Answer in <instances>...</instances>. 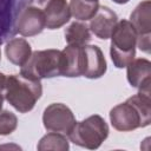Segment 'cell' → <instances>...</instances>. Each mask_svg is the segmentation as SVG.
I'll list each match as a JSON object with an SVG mask.
<instances>
[{"instance_id":"5b68a950","label":"cell","mask_w":151,"mask_h":151,"mask_svg":"<svg viewBox=\"0 0 151 151\" xmlns=\"http://www.w3.org/2000/svg\"><path fill=\"white\" fill-rule=\"evenodd\" d=\"M107 136L109 126L104 118L98 114L90 116L86 119L76 123L68 133L72 143L90 150L98 149L107 138Z\"/></svg>"},{"instance_id":"52a82bcc","label":"cell","mask_w":151,"mask_h":151,"mask_svg":"<svg viewBox=\"0 0 151 151\" xmlns=\"http://www.w3.org/2000/svg\"><path fill=\"white\" fill-rule=\"evenodd\" d=\"M42 123L48 131L68 134L77 122L70 107L61 103H53L45 109Z\"/></svg>"},{"instance_id":"ac0fdd59","label":"cell","mask_w":151,"mask_h":151,"mask_svg":"<svg viewBox=\"0 0 151 151\" xmlns=\"http://www.w3.org/2000/svg\"><path fill=\"white\" fill-rule=\"evenodd\" d=\"M68 140L64 136V133L60 132H50L45 134L38 143L37 149L39 151H46V150H57V151H66L68 150Z\"/></svg>"},{"instance_id":"6da1fadb","label":"cell","mask_w":151,"mask_h":151,"mask_svg":"<svg viewBox=\"0 0 151 151\" xmlns=\"http://www.w3.org/2000/svg\"><path fill=\"white\" fill-rule=\"evenodd\" d=\"M151 92L139 91L110 111L112 126L123 132L145 127L151 122Z\"/></svg>"},{"instance_id":"603a6c76","label":"cell","mask_w":151,"mask_h":151,"mask_svg":"<svg viewBox=\"0 0 151 151\" xmlns=\"http://www.w3.org/2000/svg\"><path fill=\"white\" fill-rule=\"evenodd\" d=\"M0 59H1V51H0Z\"/></svg>"},{"instance_id":"8fae6325","label":"cell","mask_w":151,"mask_h":151,"mask_svg":"<svg viewBox=\"0 0 151 151\" xmlns=\"http://www.w3.org/2000/svg\"><path fill=\"white\" fill-rule=\"evenodd\" d=\"M84 46L67 45L61 51V76L70 78L81 77L84 74Z\"/></svg>"},{"instance_id":"7a4b0ae2","label":"cell","mask_w":151,"mask_h":151,"mask_svg":"<svg viewBox=\"0 0 151 151\" xmlns=\"http://www.w3.org/2000/svg\"><path fill=\"white\" fill-rule=\"evenodd\" d=\"M42 94L41 81L21 73L11 74L6 79L5 99L19 112L31 111Z\"/></svg>"},{"instance_id":"9a60e30c","label":"cell","mask_w":151,"mask_h":151,"mask_svg":"<svg viewBox=\"0 0 151 151\" xmlns=\"http://www.w3.org/2000/svg\"><path fill=\"white\" fill-rule=\"evenodd\" d=\"M5 53L7 59L12 64L17 66H22L29 59L32 54V48L28 41L24 38H12L6 44Z\"/></svg>"},{"instance_id":"277c9868","label":"cell","mask_w":151,"mask_h":151,"mask_svg":"<svg viewBox=\"0 0 151 151\" xmlns=\"http://www.w3.org/2000/svg\"><path fill=\"white\" fill-rule=\"evenodd\" d=\"M20 73L38 80L61 76V51L51 48L32 52Z\"/></svg>"},{"instance_id":"44dd1931","label":"cell","mask_w":151,"mask_h":151,"mask_svg":"<svg viewBox=\"0 0 151 151\" xmlns=\"http://www.w3.org/2000/svg\"><path fill=\"white\" fill-rule=\"evenodd\" d=\"M116 4H119V5H123V4H126V2H129L130 0H113Z\"/></svg>"},{"instance_id":"30bf717a","label":"cell","mask_w":151,"mask_h":151,"mask_svg":"<svg viewBox=\"0 0 151 151\" xmlns=\"http://www.w3.org/2000/svg\"><path fill=\"white\" fill-rule=\"evenodd\" d=\"M38 4L42 6L45 24L48 29L60 28L68 22L71 11L66 0H40Z\"/></svg>"},{"instance_id":"ffe728a7","label":"cell","mask_w":151,"mask_h":151,"mask_svg":"<svg viewBox=\"0 0 151 151\" xmlns=\"http://www.w3.org/2000/svg\"><path fill=\"white\" fill-rule=\"evenodd\" d=\"M6 79H7V76L0 72V110L2 109V104H4V99H5Z\"/></svg>"},{"instance_id":"ba28073f","label":"cell","mask_w":151,"mask_h":151,"mask_svg":"<svg viewBox=\"0 0 151 151\" xmlns=\"http://www.w3.org/2000/svg\"><path fill=\"white\" fill-rule=\"evenodd\" d=\"M131 24L137 32V45L140 51L150 53V32H151V2L144 0L133 9L130 15Z\"/></svg>"},{"instance_id":"7402d4cb","label":"cell","mask_w":151,"mask_h":151,"mask_svg":"<svg viewBox=\"0 0 151 151\" xmlns=\"http://www.w3.org/2000/svg\"><path fill=\"white\" fill-rule=\"evenodd\" d=\"M31 1H32V4H33V2H37V4H38L40 0H31Z\"/></svg>"},{"instance_id":"7c38bea8","label":"cell","mask_w":151,"mask_h":151,"mask_svg":"<svg viewBox=\"0 0 151 151\" xmlns=\"http://www.w3.org/2000/svg\"><path fill=\"white\" fill-rule=\"evenodd\" d=\"M127 80L132 87L142 92H151V63L147 59H133L127 64Z\"/></svg>"},{"instance_id":"5bb4252c","label":"cell","mask_w":151,"mask_h":151,"mask_svg":"<svg viewBox=\"0 0 151 151\" xmlns=\"http://www.w3.org/2000/svg\"><path fill=\"white\" fill-rule=\"evenodd\" d=\"M84 55L85 67L83 77L88 79H98L103 77L107 70V65L101 50L96 45H85Z\"/></svg>"},{"instance_id":"e0dca14e","label":"cell","mask_w":151,"mask_h":151,"mask_svg":"<svg viewBox=\"0 0 151 151\" xmlns=\"http://www.w3.org/2000/svg\"><path fill=\"white\" fill-rule=\"evenodd\" d=\"M71 15L80 21L90 20L99 8V0H71Z\"/></svg>"},{"instance_id":"3957f363","label":"cell","mask_w":151,"mask_h":151,"mask_svg":"<svg viewBox=\"0 0 151 151\" xmlns=\"http://www.w3.org/2000/svg\"><path fill=\"white\" fill-rule=\"evenodd\" d=\"M110 54L117 68L126 67L136 57L137 32L129 20H119L111 33Z\"/></svg>"},{"instance_id":"8992f818","label":"cell","mask_w":151,"mask_h":151,"mask_svg":"<svg viewBox=\"0 0 151 151\" xmlns=\"http://www.w3.org/2000/svg\"><path fill=\"white\" fill-rule=\"evenodd\" d=\"M31 0H0V45L14 38L21 11Z\"/></svg>"},{"instance_id":"d6986e66","label":"cell","mask_w":151,"mask_h":151,"mask_svg":"<svg viewBox=\"0 0 151 151\" xmlns=\"http://www.w3.org/2000/svg\"><path fill=\"white\" fill-rule=\"evenodd\" d=\"M18 126L17 116L8 110H0V136L11 134Z\"/></svg>"},{"instance_id":"9c48e42d","label":"cell","mask_w":151,"mask_h":151,"mask_svg":"<svg viewBox=\"0 0 151 151\" xmlns=\"http://www.w3.org/2000/svg\"><path fill=\"white\" fill-rule=\"evenodd\" d=\"M45 27V15L41 8L31 4L21 11L17 25L19 34L22 37H33L41 33Z\"/></svg>"},{"instance_id":"2e32d148","label":"cell","mask_w":151,"mask_h":151,"mask_svg":"<svg viewBox=\"0 0 151 151\" xmlns=\"http://www.w3.org/2000/svg\"><path fill=\"white\" fill-rule=\"evenodd\" d=\"M65 40L67 45L74 46H85L91 40L90 28L86 24L81 21L72 22L65 29Z\"/></svg>"},{"instance_id":"4fadbf2b","label":"cell","mask_w":151,"mask_h":151,"mask_svg":"<svg viewBox=\"0 0 151 151\" xmlns=\"http://www.w3.org/2000/svg\"><path fill=\"white\" fill-rule=\"evenodd\" d=\"M118 22L117 14L107 6H99L96 14L90 19V32L99 39H109Z\"/></svg>"}]
</instances>
